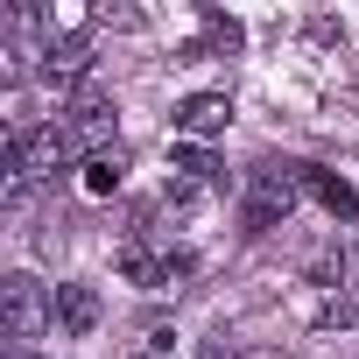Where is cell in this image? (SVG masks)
Listing matches in <instances>:
<instances>
[{"label":"cell","mask_w":359,"mask_h":359,"mask_svg":"<svg viewBox=\"0 0 359 359\" xmlns=\"http://www.w3.org/2000/svg\"><path fill=\"white\" fill-rule=\"evenodd\" d=\"M0 317H8V338L29 352V345L57 324V296H50L36 275H8V282H0Z\"/></svg>","instance_id":"1"},{"label":"cell","mask_w":359,"mask_h":359,"mask_svg":"<svg viewBox=\"0 0 359 359\" xmlns=\"http://www.w3.org/2000/svg\"><path fill=\"white\" fill-rule=\"evenodd\" d=\"M120 275L134 282V289H176V282H184L191 275V254H120Z\"/></svg>","instance_id":"5"},{"label":"cell","mask_w":359,"mask_h":359,"mask_svg":"<svg viewBox=\"0 0 359 359\" xmlns=\"http://www.w3.org/2000/svg\"><path fill=\"white\" fill-rule=\"evenodd\" d=\"M8 359H36V352H22V345H15V352H8Z\"/></svg>","instance_id":"14"},{"label":"cell","mask_w":359,"mask_h":359,"mask_svg":"<svg viewBox=\"0 0 359 359\" xmlns=\"http://www.w3.org/2000/svg\"><path fill=\"white\" fill-rule=\"evenodd\" d=\"M85 64H92V57H85V43H50L36 71H43V85H57V92H64V85H78V78H85Z\"/></svg>","instance_id":"8"},{"label":"cell","mask_w":359,"mask_h":359,"mask_svg":"<svg viewBox=\"0 0 359 359\" xmlns=\"http://www.w3.org/2000/svg\"><path fill=\"white\" fill-rule=\"evenodd\" d=\"M120 176H127V155H120V148H99V155H85V191H92V198L120 191Z\"/></svg>","instance_id":"9"},{"label":"cell","mask_w":359,"mask_h":359,"mask_svg":"<svg viewBox=\"0 0 359 359\" xmlns=\"http://www.w3.org/2000/svg\"><path fill=\"white\" fill-rule=\"evenodd\" d=\"M247 359H289V352H275V345H254V352H247Z\"/></svg>","instance_id":"13"},{"label":"cell","mask_w":359,"mask_h":359,"mask_svg":"<svg viewBox=\"0 0 359 359\" xmlns=\"http://www.w3.org/2000/svg\"><path fill=\"white\" fill-rule=\"evenodd\" d=\"M296 191H303V176L296 162L289 169H254V184H247V233H268L296 212Z\"/></svg>","instance_id":"2"},{"label":"cell","mask_w":359,"mask_h":359,"mask_svg":"<svg viewBox=\"0 0 359 359\" xmlns=\"http://www.w3.org/2000/svg\"><path fill=\"white\" fill-rule=\"evenodd\" d=\"M205 359H247V345H226V338H212V345H205Z\"/></svg>","instance_id":"12"},{"label":"cell","mask_w":359,"mask_h":359,"mask_svg":"<svg viewBox=\"0 0 359 359\" xmlns=\"http://www.w3.org/2000/svg\"><path fill=\"white\" fill-rule=\"evenodd\" d=\"M64 134H71V148H85V155L113 148V99H106V92H85V99L64 113Z\"/></svg>","instance_id":"3"},{"label":"cell","mask_w":359,"mask_h":359,"mask_svg":"<svg viewBox=\"0 0 359 359\" xmlns=\"http://www.w3.org/2000/svg\"><path fill=\"white\" fill-rule=\"evenodd\" d=\"M296 176H303V191H310L324 212H338V219H352V212H359V191L345 184V176H331V169H317V162H296Z\"/></svg>","instance_id":"7"},{"label":"cell","mask_w":359,"mask_h":359,"mask_svg":"<svg viewBox=\"0 0 359 359\" xmlns=\"http://www.w3.org/2000/svg\"><path fill=\"white\" fill-rule=\"evenodd\" d=\"M226 120H233V99L226 92H191L184 106L169 113V127L184 141H212V134H226Z\"/></svg>","instance_id":"4"},{"label":"cell","mask_w":359,"mask_h":359,"mask_svg":"<svg viewBox=\"0 0 359 359\" xmlns=\"http://www.w3.org/2000/svg\"><path fill=\"white\" fill-rule=\"evenodd\" d=\"M134 359H184V352H176V345H169V331H155V338H148V345H141Z\"/></svg>","instance_id":"11"},{"label":"cell","mask_w":359,"mask_h":359,"mask_svg":"<svg viewBox=\"0 0 359 359\" xmlns=\"http://www.w3.org/2000/svg\"><path fill=\"white\" fill-rule=\"evenodd\" d=\"M198 50H240V22H233V15H205V43H198ZM198 50H191V57H198Z\"/></svg>","instance_id":"10"},{"label":"cell","mask_w":359,"mask_h":359,"mask_svg":"<svg viewBox=\"0 0 359 359\" xmlns=\"http://www.w3.org/2000/svg\"><path fill=\"white\" fill-rule=\"evenodd\" d=\"M57 331L64 338H92L99 331V289L92 282H64L57 289Z\"/></svg>","instance_id":"6"}]
</instances>
